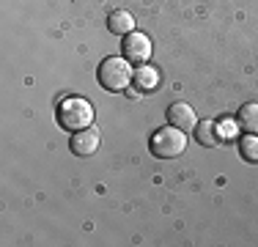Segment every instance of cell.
<instances>
[{"label": "cell", "mask_w": 258, "mask_h": 247, "mask_svg": "<svg viewBox=\"0 0 258 247\" xmlns=\"http://www.w3.org/2000/svg\"><path fill=\"white\" fill-rule=\"evenodd\" d=\"M58 124L66 132H83L94 124V107L80 96H69L58 104Z\"/></svg>", "instance_id": "6da1fadb"}, {"label": "cell", "mask_w": 258, "mask_h": 247, "mask_svg": "<svg viewBox=\"0 0 258 247\" xmlns=\"http://www.w3.org/2000/svg\"><path fill=\"white\" fill-rule=\"evenodd\" d=\"M96 77H99L102 88L118 94V91H126L129 88V83L135 80V72H132V64H129L126 58H104L102 64H99Z\"/></svg>", "instance_id": "7a4b0ae2"}, {"label": "cell", "mask_w": 258, "mask_h": 247, "mask_svg": "<svg viewBox=\"0 0 258 247\" xmlns=\"http://www.w3.org/2000/svg\"><path fill=\"white\" fill-rule=\"evenodd\" d=\"M151 154L157 159H176L184 154L187 148V135L181 132L179 127H165V129H157L151 135Z\"/></svg>", "instance_id": "3957f363"}, {"label": "cell", "mask_w": 258, "mask_h": 247, "mask_svg": "<svg viewBox=\"0 0 258 247\" xmlns=\"http://www.w3.org/2000/svg\"><path fill=\"white\" fill-rule=\"evenodd\" d=\"M124 58L129 60V64H149L151 58V41L146 33H138V30H132V33L124 36Z\"/></svg>", "instance_id": "277c9868"}, {"label": "cell", "mask_w": 258, "mask_h": 247, "mask_svg": "<svg viewBox=\"0 0 258 247\" xmlns=\"http://www.w3.org/2000/svg\"><path fill=\"white\" fill-rule=\"evenodd\" d=\"M72 154H77V157H91V154H96V148H99V129L96 127H88L83 129V132H72Z\"/></svg>", "instance_id": "5b68a950"}, {"label": "cell", "mask_w": 258, "mask_h": 247, "mask_svg": "<svg viewBox=\"0 0 258 247\" xmlns=\"http://www.w3.org/2000/svg\"><path fill=\"white\" fill-rule=\"evenodd\" d=\"M168 121H170V127H179L181 132H195V127H198L195 110L189 107V104H184V102L170 104L168 107Z\"/></svg>", "instance_id": "8992f818"}, {"label": "cell", "mask_w": 258, "mask_h": 247, "mask_svg": "<svg viewBox=\"0 0 258 247\" xmlns=\"http://www.w3.org/2000/svg\"><path fill=\"white\" fill-rule=\"evenodd\" d=\"M107 30H110V33H115V36L132 33V30H135V17L129 14L126 9L110 11V17H107Z\"/></svg>", "instance_id": "52a82bcc"}, {"label": "cell", "mask_w": 258, "mask_h": 247, "mask_svg": "<svg viewBox=\"0 0 258 247\" xmlns=\"http://www.w3.org/2000/svg\"><path fill=\"white\" fill-rule=\"evenodd\" d=\"M236 124H239V129H242V132L258 135V102L242 104V107H239V113H236Z\"/></svg>", "instance_id": "ba28073f"}, {"label": "cell", "mask_w": 258, "mask_h": 247, "mask_svg": "<svg viewBox=\"0 0 258 247\" xmlns=\"http://www.w3.org/2000/svg\"><path fill=\"white\" fill-rule=\"evenodd\" d=\"M195 140L206 148L217 146V127H214V121H198V127H195Z\"/></svg>", "instance_id": "9c48e42d"}, {"label": "cell", "mask_w": 258, "mask_h": 247, "mask_svg": "<svg viewBox=\"0 0 258 247\" xmlns=\"http://www.w3.org/2000/svg\"><path fill=\"white\" fill-rule=\"evenodd\" d=\"M159 83V74L151 69V66H140L138 72H135V85H138L140 91H154Z\"/></svg>", "instance_id": "30bf717a"}, {"label": "cell", "mask_w": 258, "mask_h": 247, "mask_svg": "<svg viewBox=\"0 0 258 247\" xmlns=\"http://www.w3.org/2000/svg\"><path fill=\"white\" fill-rule=\"evenodd\" d=\"M239 154L244 162H258V135H244L239 140Z\"/></svg>", "instance_id": "8fae6325"}]
</instances>
